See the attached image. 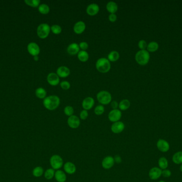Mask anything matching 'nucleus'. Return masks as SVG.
<instances>
[{
  "mask_svg": "<svg viewBox=\"0 0 182 182\" xmlns=\"http://www.w3.org/2000/svg\"><path fill=\"white\" fill-rule=\"evenodd\" d=\"M43 173H44V169L43 168L40 166L36 167L32 170V175L36 177H40L42 176Z\"/></svg>",
  "mask_w": 182,
  "mask_h": 182,
  "instance_id": "nucleus-31",
  "label": "nucleus"
},
{
  "mask_svg": "<svg viewBox=\"0 0 182 182\" xmlns=\"http://www.w3.org/2000/svg\"><path fill=\"white\" fill-rule=\"evenodd\" d=\"M96 68L101 73H107L111 68L110 62L107 58H100L97 61Z\"/></svg>",
  "mask_w": 182,
  "mask_h": 182,
  "instance_id": "nucleus-2",
  "label": "nucleus"
},
{
  "mask_svg": "<svg viewBox=\"0 0 182 182\" xmlns=\"http://www.w3.org/2000/svg\"><path fill=\"white\" fill-rule=\"evenodd\" d=\"M51 27L47 23L40 24L37 28V34L39 38L42 39L47 38L50 34Z\"/></svg>",
  "mask_w": 182,
  "mask_h": 182,
  "instance_id": "nucleus-5",
  "label": "nucleus"
},
{
  "mask_svg": "<svg viewBox=\"0 0 182 182\" xmlns=\"http://www.w3.org/2000/svg\"><path fill=\"white\" fill-rule=\"evenodd\" d=\"M51 31L55 34H59L61 33L62 28L59 25H53L51 27Z\"/></svg>",
  "mask_w": 182,
  "mask_h": 182,
  "instance_id": "nucleus-34",
  "label": "nucleus"
},
{
  "mask_svg": "<svg viewBox=\"0 0 182 182\" xmlns=\"http://www.w3.org/2000/svg\"><path fill=\"white\" fill-rule=\"evenodd\" d=\"M24 2L27 5L34 8L39 6L40 3V0H25Z\"/></svg>",
  "mask_w": 182,
  "mask_h": 182,
  "instance_id": "nucleus-33",
  "label": "nucleus"
},
{
  "mask_svg": "<svg viewBox=\"0 0 182 182\" xmlns=\"http://www.w3.org/2000/svg\"><path fill=\"white\" fill-rule=\"evenodd\" d=\"M79 47L81 49L84 51H85L88 48V44L86 42H81L79 44Z\"/></svg>",
  "mask_w": 182,
  "mask_h": 182,
  "instance_id": "nucleus-40",
  "label": "nucleus"
},
{
  "mask_svg": "<svg viewBox=\"0 0 182 182\" xmlns=\"http://www.w3.org/2000/svg\"><path fill=\"white\" fill-rule=\"evenodd\" d=\"M119 58V53L117 51H112L109 53L108 56V59L110 62H116Z\"/></svg>",
  "mask_w": 182,
  "mask_h": 182,
  "instance_id": "nucleus-24",
  "label": "nucleus"
},
{
  "mask_svg": "<svg viewBox=\"0 0 182 182\" xmlns=\"http://www.w3.org/2000/svg\"><path fill=\"white\" fill-rule=\"evenodd\" d=\"M51 166L54 170H59L63 164V159L59 155L55 154L51 157L50 159Z\"/></svg>",
  "mask_w": 182,
  "mask_h": 182,
  "instance_id": "nucleus-6",
  "label": "nucleus"
},
{
  "mask_svg": "<svg viewBox=\"0 0 182 182\" xmlns=\"http://www.w3.org/2000/svg\"><path fill=\"white\" fill-rule=\"evenodd\" d=\"M171 171L169 170L164 169L163 171H162V175L164 177H169L171 176Z\"/></svg>",
  "mask_w": 182,
  "mask_h": 182,
  "instance_id": "nucleus-41",
  "label": "nucleus"
},
{
  "mask_svg": "<svg viewBox=\"0 0 182 182\" xmlns=\"http://www.w3.org/2000/svg\"><path fill=\"white\" fill-rule=\"evenodd\" d=\"M115 159L111 156H107L102 161V166L105 169H111L115 164Z\"/></svg>",
  "mask_w": 182,
  "mask_h": 182,
  "instance_id": "nucleus-9",
  "label": "nucleus"
},
{
  "mask_svg": "<svg viewBox=\"0 0 182 182\" xmlns=\"http://www.w3.org/2000/svg\"><path fill=\"white\" fill-rule=\"evenodd\" d=\"M94 105V100L92 97H86L83 101V107L86 111L91 109L93 107Z\"/></svg>",
  "mask_w": 182,
  "mask_h": 182,
  "instance_id": "nucleus-17",
  "label": "nucleus"
},
{
  "mask_svg": "<svg viewBox=\"0 0 182 182\" xmlns=\"http://www.w3.org/2000/svg\"><path fill=\"white\" fill-rule=\"evenodd\" d=\"M106 8L110 13L115 14L118 10V5L115 2L110 1L107 3L106 6Z\"/></svg>",
  "mask_w": 182,
  "mask_h": 182,
  "instance_id": "nucleus-22",
  "label": "nucleus"
},
{
  "mask_svg": "<svg viewBox=\"0 0 182 182\" xmlns=\"http://www.w3.org/2000/svg\"><path fill=\"white\" fill-rule=\"evenodd\" d=\"M159 182H165L164 181H159Z\"/></svg>",
  "mask_w": 182,
  "mask_h": 182,
  "instance_id": "nucleus-47",
  "label": "nucleus"
},
{
  "mask_svg": "<svg viewBox=\"0 0 182 182\" xmlns=\"http://www.w3.org/2000/svg\"><path fill=\"white\" fill-rule=\"evenodd\" d=\"M60 103L59 97L56 95H51L45 97L43 100V105L46 109L53 111L58 107Z\"/></svg>",
  "mask_w": 182,
  "mask_h": 182,
  "instance_id": "nucleus-1",
  "label": "nucleus"
},
{
  "mask_svg": "<svg viewBox=\"0 0 182 182\" xmlns=\"http://www.w3.org/2000/svg\"><path fill=\"white\" fill-rule=\"evenodd\" d=\"M122 116L121 112L118 109H112L109 112L108 114V119L112 122L114 123L116 122L119 121Z\"/></svg>",
  "mask_w": 182,
  "mask_h": 182,
  "instance_id": "nucleus-7",
  "label": "nucleus"
},
{
  "mask_svg": "<svg viewBox=\"0 0 182 182\" xmlns=\"http://www.w3.org/2000/svg\"><path fill=\"white\" fill-rule=\"evenodd\" d=\"M97 97L98 102L102 105H107L111 102V95L108 91H100L97 93Z\"/></svg>",
  "mask_w": 182,
  "mask_h": 182,
  "instance_id": "nucleus-4",
  "label": "nucleus"
},
{
  "mask_svg": "<svg viewBox=\"0 0 182 182\" xmlns=\"http://www.w3.org/2000/svg\"><path fill=\"white\" fill-rule=\"evenodd\" d=\"M111 107L113 109H117L118 107H119V104H118V103L117 101H115V100L111 101Z\"/></svg>",
  "mask_w": 182,
  "mask_h": 182,
  "instance_id": "nucleus-43",
  "label": "nucleus"
},
{
  "mask_svg": "<svg viewBox=\"0 0 182 182\" xmlns=\"http://www.w3.org/2000/svg\"><path fill=\"white\" fill-rule=\"evenodd\" d=\"M114 159H115V161L117 162V163H119L121 161V157L119 156H116V158H114Z\"/></svg>",
  "mask_w": 182,
  "mask_h": 182,
  "instance_id": "nucleus-44",
  "label": "nucleus"
},
{
  "mask_svg": "<svg viewBox=\"0 0 182 182\" xmlns=\"http://www.w3.org/2000/svg\"><path fill=\"white\" fill-rule=\"evenodd\" d=\"M180 170H181V171L182 172V164L181 166V167H180Z\"/></svg>",
  "mask_w": 182,
  "mask_h": 182,
  "instance_id": "nucleus-46",
  "label": "nucleus"
},
{
  "mask_svg": "<svg viewBox=\"0 0 182 182\" xmlns=\"http://www.w3.org/2000/svg\"><path fill=\"white\" fill-rule=\"evenodd\" d=\"M147 51L149 52L153 53L155 52L158 49L159 44L157 42L154 41H152L150 42L149 44H147Z\"/></svg>",
  "mask_w": 182,
  "mask_h": 182,
  "instance_id": "nucleus-25",
  "label": "nucleus"
},
{
  "mask_svg": "<svg viewBox=\"0 0 182 182\" xmlns=\"http://www.w3.org/2000/svg\"><path fill=\"white\" fill-rule=\"evenodd\" d=\"M88 116V112L85 109L83 110L82 111L80 112V118L83 120H86Z\"/></svg>",
  "mask_w": 182,
  "mask_h": 182,
  "instance_id": "nucleus-39",
  "label": "nucleus"
},
{
  "mask_svg": "<svg viewBox=\"0 0 182 182\" xmlns=\"http://www.w3.org/2000/svg\"><path fill=\"white\" fill-rule=\"evenodd\" d=\"M27 50L28 53L32 56H38L40 53V48L38 44L35 42H30L28 44Z\"/></svg>",
  "mask_w": 182,
  "mask_h": 182,
  "instance_id": "nucleus-11",
  "label": "nucleus"
},
{
  "mask_svg": "<svg viewBox=\"0 0 182 182\" xmlns=\"http://www.w3.org/2000/svg\"><path fill=\"white\" fill-rule=\"evenodd\" d=\"M71 74V70L69 68L65 66H60L56 70V74L61 77L65 78L67 76H69Z\"/></svg>",
  "mask_w": 182,
  "mask_h": 182,
  "instance_id": "nucleus-16",
  "label": "nucleus"
},
{
  "mask_svg": "<svg viewBox=\"0 0 182 182\" xmlns=\"http://www.w3.org/2000/svg\"><path fill=\"white\" fill-rule=\"evenodd\" d=\"M117 15L115 14H110L109 15V19L111 22H112V23L115 22L117 20Z\"/></svg>",
  "mask_w": 182,
  "mask_h": 182,
  "instance_id": "nucleus-42",
  "label": "nucleus"
},
{
  "mask_svg": "<svg viewBox=\"0 0 182 182\" xmlns=\"http://www.w3.org/2000/svg\"><path fill=\"white\" fill-rule=\"evenodd\" d=\"M173 161L176 164H182V151L177 152L173 156Z\"/></svg>",
  "mask_w": 182,
  "mask_h": 182,
  "instance_id": "nucleus-27",
  "label": "nucleus"
},
{
  "mask_svg": "<svg viewBox=\"0 0 182 182\" xmlns=\"http://www.w3.org/2000/svg\"><path fill=\"white\" fill-rule=\"evenodd\" d=\"M54 175H55V171L52 168L47 169L44 173V177L47 180L52 179L54 177Z\"/></svg>",
  "mask_w": 182,
  "mask_h": 182,
  "instance_id": "nucleus-32",
  "label": "nucleus"
},
{
  "mask_svg": "<svg viewBox=\"0 0 182 182\" xmlns=\"http://www.w3.org/2000/svg\"><path fill=\"white\" fill-rule=\"evenodd\" d=\"M79 45L76 43H72L67 47V51L71 55H75L79 52Z\"/></svg>",
  "mask_w": 182,
  "mask_h": 182,
  "instance_id": "nucleus-20",
  "label": "nucleus"
},
{
  "mask_svg": "<svg viewBox=\"0 0 182 182\" xmlns=\"http://www.w3.org/2000/svg\"><path fill=\"white\" fill-rule=\"evenodd\" d=\"M131 106V103L129 100H123L119 104V108L121 111H125L129 108Z\"/></svg>",
  "mask_w": 182,
  "mask_h": 182,
  "instance_id": "nucleus-26",
  "label": "nucleus"
},
{
  "mask_svg": "<svg viewBox=\"0 0 182 182\" xmlns=\"http://www.w3.org/2000/svg\"><path fill=\"white\" fill-rule=\"evenodd\" d=\"M38 9L39 12L43 15H47L49 14L50 10V7L46 4H42L40 5Z\"/></svg>",
  "mask_w": 182,
  "mask_h": 182,
  "instance_id": "nucleus-29",
  "label": "nucleus"
},
{
  "mask_svg": "<svg viewBox=\"0 0 182 182\" xmlns=\"http://www.w3.org/2000/svg\"><path fill=\"white\" fill-rule=\"evenodd\" d=\"M100 7L96 3H91L89 4L86 8V12L88 15L95 16L99 12Z\"/></svg>",
  "mask_w": 182,
  "mask_h": 182,
  "instance_id": "nucleus-15",
  "label": "nucleus"
},
{
  "mask_svg": "<svg viewBox=\"0 0 182 182\" xmlns=\"http://www.w3.org/2000/svg\"><path fill=\"white\" fill-rule=\"evenodd\" d=\"M35 95L38 98L44 99L47 96V91L44 88H38L36 90Z\"/></svg>",
  "mask_w": 182,
  "mask_h": 182,
  "instance_id": "nucleus-28",
  "label": "nucleus"
},
{
  "mask_svg": "<svg viewBox=\"0 0 182 182\" xmlns=\"http://www.w3.org/2000/svg\"><path fill=\"white\" fill-rule=\"evenodd\" d=\"M63 169L65 172L69 175H73L76 171V166L71 162H67L65 164Z\"/></svg>",
  "mask_w": 182,
  "mask_h": 182,
  "instance_id": "nucleus-18",
  "label": "nucleus"
},
{
  "mask_svg": "<svg viewBox=\"0 0 182 182\" xmlns=\"http://www.w3.org/2000/svg\"><path fill=\"white\" fill-rule=\"evenodd\" d=\"M162 170L160 168L158 167H153L151 168L149 171V176L152 180H156L160 178L162 176Z\"/></svg>",
  "mask_w": 182,
  "mask_h": 182,
  "instance_id": "nucleus-12",
  "label": "nucleus"
},
{
  "mask_svg": "<svg viewBox=\"0 0 182 182\" xmlns=\"http://www.w3.org/2000/svg\"><path fill=\"white\" fill-rule=\"evenodd\" d=\"M67 123L69 127L72 129H77L79 127L80 124V121L79 117L76 115H71L68 117Z\"/></svg>",
  "mask_w": 182,
  "mask_h": 182,
  "instance_id": "nucleus-8",
  "label": "nucleus"
},
{
  "mask_svg": "<svg viewBox=\"0 0 182 182\" xmlns=\"http://www.w3.org/2000/svg\"><path fill=\"white\" fill-rule=\"evenodd\" d=\"M47 81L50 85L56 86L60 82L59 76L55 73H50L47 75Z\"/></svg>",
  "mask_w": 182,
  "mask_h": 182,
  "instance_id": "nucleus-13",
  "label": "nucleus"
},
{
  "mask_svg": "<svg viewBox=\"0 0 182 182\" xmlns=\"http://www.w3.org/2000/svg\"><path fill=\"white\" fill-rule=\"evenodd\" d=\"M125 128V124L119 121L112 123L111 126V130L114 134H120L123 132Z\"/></svg>",
  "mask_w": 182,
  "mask_h": 182,
  "instance_id": "nucleus-10",
  "label": "nucleus"
},
{
  "mask_svg": "<svg viewBox=\"0 0 182 182\" xmlns=\"http://www.w3.org/2000/svg\"><path fill=\"white\" fill-rule=\"evenodd\" d=\"M86 28V25L83 21H77L73 26V31L75 33L80 34L84 32Z\"/></svg>",
  "mask_w": 182,
  "mask_h": 182,
  "instance_id": "nucleus-19",
  "label": "nucleus"
},
{
  "mask_svg": "<svg viewBox=\"0 0 182 182\" xmlns=\"http://www.w3.org/2000/svg\"><path fill=\"white\" fill-rule=\"evenodd\" d=\"M34 60H35V61H37L38 60V56H34Z\"/></svg>",
  "mask_w": 182,
  "mask_h": 182,
  "instance_id": "nucleus-45",
  "label": "nucleus"
},
{
  "mask_svg": "<svg viewBox=\"0 0 182 182\" xmlns=\"http://www.w3.org/2000/svg\"><path fill=\"white\" fill-rule=\"evenodd\" d=\"M159 166L160 169L164 170L168 166V162L167 159L164 157H162L159 159L158 161Z\"/></svg>",
  "mask_w": 182,
  "mask_h": 182,
  "instance_id": "nucleus-30",
  "label": "nucleus"
},
{
  "mask_svg": "<svg viewBox=\"0 0 182 182\" xmlns=\"http://www.w3.org/2000/svg\"><path fill=\"white\" fill-rule=\"evenodd\" d=\"M135 60L140 65H147L150 60V54L146 50H140L135 55Z\"/></svg>",
  "mask_w": 182,
  "mask_h": 182,
  "instance_id": "nucleus-3",
  "label": "nucleus"
},
{
  "mask_svg": "<svg viewBox=\"0 0 182 182\" xmlns=\"http://www.w3.org/2000/svg\"><path fill=\"white\" fill-rule=\"evenodd\" d=\"M54 177L58 182H65L67 180L66 173L61 170H58L55 172Z\"/></svg>",
  "mask_w": 182,
  "mask_h": 182,
  "instance_id": "nucleus-21",
  "label": "nucleus"
},
{
  "mask_svg": "<svg viewBox=\"0 0 182 182\" xmlns=\"http://www.w3.org/2000/svg\"><path fill=\"white\" fill-rule=\"evenodd\" d=\"M104 112V107L103 105H99L95 107L94 109V113L97 115H101Z\"/></svg>",
  "mask_w": 182,
  "mask_h": 182,
  "instance_id": "nucleus-36",
  "label": "nucleus"
},
{
  "mask_svg": "<svg viewBox=\"0 0 182 182\" xmlns=\"http://www.w3.org/2000/svg\"><path fill=\"white\" fill-rule=\"evenodd\" d=\"M157 146L159 151L162 152H166L169 150L170 146L168 141L164 139H160L157 144Z\"/></svg>",
  "mask_w": 182,
  "mask_h": 182,
  "instance_id": "nucleus-14",
  "label": "nucleus"
},
{
  "mask_svg": "<svg viewBox=\"0 0 182 182\" xmlns=\"http://www.w3.org/2000/svg\"><path fill=\"white\" fill-rule=\"evenodd\" d=\"M78 58L79 59V60L82 62H87L89 58V55L87 51L81 50L79 51V53H78Z\"/></svg>",
  "mask_w": 182,
  "mask_h": 182,
  "instance_id": "nucleus-23",
  "label": "nucleus"
},
{
  "mask_svg": "<svg viewBox=\"0 0 182 182\" xmlns=\"http://www.w3.org/2000/svg\"><path fill=\"white\" fill-rule=\"evenodd\" d=\"M138 46L141 50H145L147 46V42L144 40H141L138 42Z\"/></svg>",
  "mask_w": 182,
  "mask_h": 182,
  "instance_id": "nucleus-37",
  "label": "nucleus"
},
{
  "mask_svg": "<svg viewBox=\"0 0 182 182\" xmlns=\"http://www.w3.org/2000/svg\"><path fill=\"white\" fill-rule=\"evenodd\" d=\"M60 87L63 90H66L71 88V84L69 82H68L67 81H63L60 83Z\"/></svg>",
  "mask_w": 182,
  "mask_h": 182,
  "instance_id": "nucleus-38",
  "label": "nucleus"
},
{
  "mask_svg": "<svg viewBox=\"0 0 182 182\" xmlns=\"http://www.w3.org/2000/svg\"><path fill=\"white\" fill-rule=\"evenodd\" d=\"M64 113L65 114L68 116L69 117L71 115H73L74 113V109L73 107L71 106H67L64 109Z\"/></svg>",
  "mask_w": 182,
  "mask_h": 182,
  "instance_id": "nucleus-35",
  "label": "nucleus"
}]
</instances>
